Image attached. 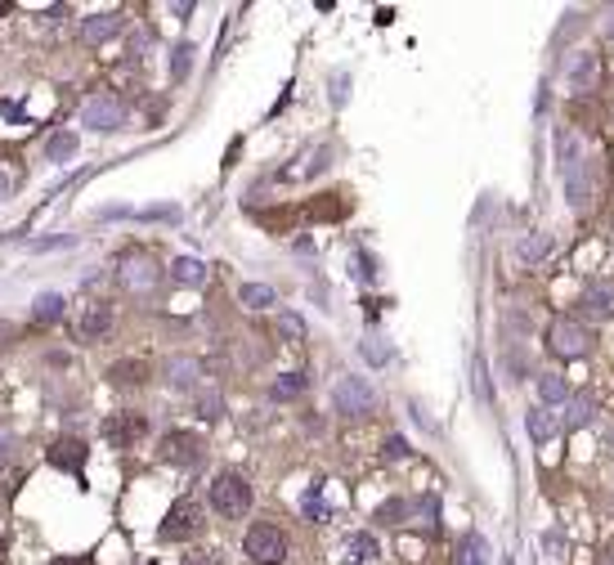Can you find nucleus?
Here are the masks:
<instances>
[{
  "label": "nucleus",
  "mask_w": 614,
  "mask_h": 565,
  "mask_svg": "<svg viewBox=\"0 0 614 565\" xmlns=\"http://www.w3.org/2000/svg\"><path fill=\"white\" fill-rule=\"evenodd\" d=\"M166 377H171V386H175V391H193V386H198V377H202V364H198V359H189V355H175V359L166 364Z\"/></svg>",
  "instance_id": "obj_16"
},
{
  "label": "nucleus",
  "mask_w": 614,
  "mask_h": 565,
  "mask_svg": "<svg viewBox=\"0 0 614 565\" xmlns=\"http://www.w3.org/2000/svg\"><path fill=\"white\" fill-rule=\"evenodd\" d=\"M400 516H408V502H404V498H391V502L377 507V520H386V525H400Z\"/></svg>",
  "instance_id": "obj_31"
},
{
  "label": "nucleus",
  "mask_w": 614,
  "mask_h": 565,
  "mask_svg": "<svg viewBox=\"0 0 614 565\" xmlns=\"http://www.w3.org/2000/svg\"><path fill=\"white\" fill-rule=\"evenodd\" d=\"M278 333H282L287 342H300V337H305V319L287 310V315H278Z\"/></svg>",
  "instance_id": "obj_29"
},
{
  "label": "nucleus",
  "mask_w": 614,
  "mask_h": 565,
  "mask_svg": "<svg viewBox=\"0 0 614 565\" xmlns=\"http://www.w3.org/2000/svg\"><path fill=\"white\" fill-rule=\"evenodd\" d=\"M10 342H14V324L0 319V346H10Z\"/></svg>",
  "instance_id": "obj_40"
},
{
  "label": "nucleus",
  "mask_w": 614,
  "mask_h": 565,
  "mask_svg": "<svg viewBox=\"0 0 614 565\" xmlns=\"http://www.w3.org/2000/svg\"><path fill=\"white\" fill-rule=\"evenodd\" d=\"M113 333V306L108 301H90L77 319V342H104Z\"/></svg>",
  "instance_id": "obj_9"
},
{
  "label": "nucleus",
  "mask_w": 614,
  "mask_h": 565,
  "mask_svg": "<svg viewBox=\"0 0 614 565\" xmlns=\"http://www.w3.org/2000/svg\"><path fill=\"white\" fill-rule=\"evenodd\" d=\"M578 306H583V315H592V319H614V282H605V278L587 282L583 297H578Z\"/></svg>",
  "instance_id": "obj_14"
},
{
  "label": "nucleus",
  "mask_w": 614,
  "mask_h": 565,
  "mask_svg": "<svg viewBox=\"0 0 614 565\" xmlns=\"http://www.w3.org/2000/svg\"><path fill=\"white\" fill-rule=\"evenodd\" d=\"M144 377H148V364H144V359H122V364L108 368V382H113V386H126V391H130V386H144Z\"/></svg>",
  "instance_id": "obj_18"
},
{
  "label": "nucleus",
  "mask_w": 614,
  "mask_h": 565,
  "mask_svg": "<svg viewBox=\"0 0 614 565\" xmlns=\"http://www.w3.org/2000/svg\"><path fill=\"white\" fill-rule=\"evenodd\" d=\"M122 28H126V14H122V10H104V14H90V19H81L77 37H81L86 46H99V41L117 37Z\"/></svg>",
  "instance_id": "obj_11"
},
{
  "label": "nucleus",
  "mask_w": 614,
  "mask_h": 565,
  "mask_svg": "<svg viewBox=\"0 0 614 565\" xmlns=\"http://www.w3.org/2000/svg\"><path fill=\"white\" fill-rule=\"evenodd\" d=\"M86 440H77V435H63V440H55L50 449H46V462L50 467H59V471H81L86 467Z\"/></svg>",
  "instance_id": "obj_13"
},
{
  "label": "nucleus",
  "mask_w": 614,
  "mask_h": 565,
  "mask_svg": "<svg viewBox=\"0 0 614 565\" xmlns=\"http://www.w3.org/2000/svg\"><path fill=\"white\" fill-rule=\"evenodd\" d=\"M556 426H560V422H556L547 409H529V413H525V431H529L534 444H547V440L556 435Z\"/></svg>",
  "instance_id": "obj_19"
},
{
  "label": "nucleus",
  "mask_w": 614,
  "mask_h": 565,
  "mask_svg": "<svg viewBox=\"0 0 614 565\" xmlns=\"http://www.w3.org/2000/svg\"><path fill=\"white\" fill-rule=\"evenodd\" d=\"M55 565H95V556H59Z\"/></svg>",
  "instance_id": "obj_41"
},
{
  "label": "nucleus",
  "mask_w": 614,
  "mask_h": 565,
  "mask_svg": "<svg viewBox=\"0 0 614 565\" xmlns=\"http://www.w3.org/2000/svg\"><path fill=\"white\" fill-rule=\"evenodd\" d=\"M81 122H86L90 131H117V126L126 122V108H122L113 95H95V99L81 104Z\"/></svg>",
  "instance_id": "obj_7"
},
{
  "label": "nucleus",
  "mask_w": 614,
  "mask_h": 565,
  "mask_svg": "<svg viewBox=\"0 0 614 565\" xmlns=\"http://www.w3.org/2000/svg\"><path fill=\"white\" fill-rule=\"evenodd\" d=\"M32 319H37V324H59V319H63V297H59V292L37 297V301H32Z\"/></svg>",
  "instance_id": "obj_25"
},
{
  "label": "nucleus",
  "mask_w": 614,
  "mask_h": 565,
  "mask_svg": "<svg viewBox=\"0 0 614 565\" xmlns=\"http://www.w3.org/2000/svg\"><path fill=\"white\" fill-rule=\"evenodd\" d=\"M198 529H202V507H198V498H175L171 511H166V520L157 525V538H162V543H184V538H193Z\"/></svg>",
  "instance_id": "obj_5"
},
{
  "label": "nucleus",
  "mask_w": 614,
  "mask_h": 565,
  "mask_svg": "<svg viewBox=\"0 0 614 565\" xmlns=\"http://www.w3.org/2000/svg\"><path fill=\"white\" fill-rule=\"evenodd\" d=\"M68 242H72V238H41V242H32V247H37V251H50V247H68Z\"/></svg>",
  "instance_id": "obj_39"
},
{
  "label": "nucleus",
  "mask_w": 614,
  "mask_h": 565,
  "mask_svg": "<svg viewBox=\"0 0 614 565\" xmlns=\"http://www.w3.org/2000/svg\"><path fill=\"white\" fill-rule=\"evenodd\" d=\"M605 565H614V552H610V561H605Z\"/></svg>",
  "instance_id": "obj_45"
},
{
  "label": "nucleus",
  "mask_w": 614,
  "mask_h": 565,
  "mask_svg": "<svg viewBox=\"0 0 614 565\" xmlns=\"http://www.w3.org/2000/svg\"><path fill=\"white\" fill-rule=\"evenodd\" d=\"M14 458H19V444H14V440H0V467L14 462Z\"/></svg>",
  "instance_id": "obj_37"
},
{
  "label": "nucleus",
  "mask_w": 614,
  "mask_h": 565,
  "mask_svg": "<svg viewBox=\"0 0 614 565\" xmlns=\"http://www.w3.org/2000/svg\"><path fill=\"white\" fill-rule=\"evenodd\" d=\"M211 507L224 516V520H242L251 511V485L238 476V471H220L211 480Z\"/></svg>",
  "instance_id": "obj_1"
},
{
  "label": "nucleus",
  "mask_w": 614,
  "mask_h": 565,
  "mask_svg": "<svg viewBox=\"0 0 614 565\" xmlns=\"http://www.w3.org/2000/svg\"><path fill=\"white\" fill-rule=\"evenodd\" d=\"M355 274H359V278H373V274H377V269H373V256L359 251V256H355Z\"/></svg>",
  "instance_id": "obj_36"
},
{
  "label": "nucleus",
  "mask_w": 614,
  "mask_h": 565,
  "mask_svg": "<svg viewBox=\"0 0 614 565\" xmlns=\"http://www.w3.org/2000/svg\"><path fill=\"white\" fill-rule=\"evenodd\" d=\"M10 198V175H0V202Z\"/></svg>",
  "instance_id": "obj_42"
},
{
  "label": "nucleus",
  "mask_w": 614,
  "mask_h": 565,
  "mask_svg": "<svg viewBox=\"0 0 614 565\" xmlns=\"http://www.w3.org/2000/svg\"><path fill=\"white\" fill-rule=\"evenodd\" d=\"M144 431H148V422H144L139 413H117V417L104 422V435H108L113 449H135V440H139Z\"/></svg>",
  "instance_id": "obj_12"
},
{
  "label": "nucleus",
  "mask_w": 614,
  "mask_h": 565,
  "mask_svg": "<svg viewBox=\"0 0 614 565\" xmlns=\"http://www.w3.org/2000/svg\"><path fill=\"white\" fill-rule=\"evenodd\" d=\"M516 256H520L525 265H538V260H547V256H551V233H529V238H520Z\"/></svg>",
  "instance_id": "obj_22"
},
{
  "label": "nucleus",
  "mask_w": 614,
  "mask_h": 565,
  "mask_svg": "<svg viewBox=\"0 0 614 565\" xmlns=\"http://www.w3.org/2000/svg\"><path fill=\"white\" fill-rule=\"evenodd\" d=\"M0 556H5V538H0Z\"/></svg>",
  "instance_id": "obj_44"
},
{
  "label": "nucleus",
  "mask_w": 614,
  "mask_h": 565,
  "mask_svg": "<svg viewBox=\"0 0 614 565\" xmlns=\"http://www.w3.org/2000/svg\"><path fill=\"white\" fill-rule=\"evenodd\" d=\"M0 14H10V5H5V0H0Z\"/></svg>",
  "instance_id": "obj_43"
},
{
  "label": "nucleus",
  "mask_w": 614,
  "mask_h": 565,
  "mask_svg": "<svg viewBox=\"0 0 614 565\" xmlns=\"http://www.w3.org/2000/svg\"><path fill=\"white\" fill-rule=\"evenodd\" d=\"M242 552H247L251 565H282L287 561V534L269 520H256L242 538Z\"/></svg>",
  "instance_id": "obj_2"
},
{
  "label": "nucleus",
  "mask_w": 614,
  "mask_h": 565,
  "mask_svg": "<svg viewBox=\"0 0 614 565\" xmlns=\"http://www.w3.org/2000/svg\"><path fill=\"white\" fill-rule=\"evenodd\" d=\"M404 453H408V444H404L400 435H391V440H386V458H404Z\"/></svg>",
  "instance_id": "obj_38"
},
{
  "label": "nucleus",
  "mask_w": 614,
  "mask_h": 565,
  "mask_svg": "<svg viewBox=\"0 0 614 565\" xmlns=\"http://www.w3.org/2000/svg\"><path fill=\"white\" fill-rule=\"evenodd\" d=\"M475 395L489 404V382H484V359H475Z\"/></svg>",
  "instance_id": "obj_35"
},
{
  "label": "nucleus",
  "mask_w": 614,
  "mask_h": 565,
  "mask_svg": "<svg viewBox=\"0 0 614 565\" xmlns=\"http://www.w3.org/2000/svg\"><path fill=\"white\" fill-rule=\"evenodd\" d=\"M220 417V395H202V422H215Z\"/></svg>",
  "instance_id": "obj_33"
},
{
  "label": "nucleus",
  "mask_w": 614,
  "mask_h": 565,
  "mask_svg": "<svg viewBox=\"0 0 614 565\" xmlns=\"http://www.w3.org/2000/svg\"><path fill=\"white\" fill-rule=\"evenodd\" d=\"M171 278L184 282V288H202V282H206V265L193 260V256H180V260L171 265Z\"/></svg>",
  "instance_id": "obj_20"
},
{
  "label": "nucleus",
  "mask_w": 614,
  "mask_h": 565,
  "mask_svg": "<svg viewBox=\"0 0 614 565\" xmlns=\"http://www.w3.org/2000/svg\"><path fill=\"white\" fill-rule=\"evenodd\" d=\"M596 81H601V59H596L592 50H574V55L565 59V86L583 95V90H592Z\"/></svg>",
  "instance_id": "obj_8"
},
{
  "label": "nucleus",
  "mask_w": 614,
  "mask_h": 565,
  "mask_svg": "<svg viewBox=\"0 0 614 565\" xmlns=\"http://www.w3.org/2000/svg\"><path fill=\"white\" fill-rule=\"evenodd\" d=\"M332 86H337V90H332V104L341 108V104H346V95H350V90H346V86H350V77H346V72H337V81H332Z\"/></svg>",
  "instance_id": "obj_34"
},
{
  "label": "nucleus",
  "mask_w": 614,
  "mask_h": 565,
  "mask_svg": "<svg viewBox=\"0 0 614 565\" xmlns=\"http://www.w3.org/2000/svg\"><path fill=\"white\" fill-rule=\"evenodd\" d=\"M153 269H148V260L144 256H130L126 260V269H122V282H126V288H135V292H144V288H153Z\"/></svg>",
  "instance_id": "obj_21"
},
{
  "label": "nucleus",
  "mask_w": 614,
  "mask_h": 565,
  "mask_svg": "<svg viewBox=\"0 0 614 565\" xmlns=\"http://www.w3.org/2000/svg\"><path fill=\"white\" fill-rule=\"evenodd\" d=\"M332 409L346 413V417H364V413H373V409H377V391H373V382H368V377H341V382L332 386Z\"/></svg>",
  "instance_id": "obj_4"
},
{
  "label": "nucleus",
  "mask_w": 614,
  "mask_h": 565,
  "mask_svg": "<svg viewBox=\"0 0 614 565\" xmlns=\"http://www.w3.org/2000/svg\"><path fill=\"white\" fill-rule=\"evenodd\" d=\"M157 458H162L166 467L198 471V467L206 462V440H202L198 431H171V435H162V449H157Z\"/></svg>",
  "instance_id": "obj_3"
},
{
  "label": "nucleus",
  "mask_w": 614,
  "mask_h": 565,
  "mask_svg": "<svg viewBox=\"0 0 614 565\" xmlns=\"http://www.w3.org/2000/svg\"><path fill=\"white\" fill-rule=\"evenodd\" d=\"M538 400L543 404H565L569 400V386L560 373H538Z\"/></svg>",
  "instance_id": "obj_24"
},
{
  "label": "nucleus",
  "mask_w": 614,
  "mask_h": 565,
  "mask_svg": "<svg viewBox=\"0 0 614 565\" xmlns=\"http://www.w3.org/2000/svg\"><path fill=\"white\" fill-rule=\"evenodd\" d=\"M77 148H81L77 135H55V139L46 144V157H50V162H63V157H72Z\"/></svg>",
  "instance_id": "obj_27"
},
{
  "label": "nucleus",
  "mask_w": 614,
  "mask_h": 565,
  "mask_svg": "<svg viewBox=\"0 0 614 565\" xmlns=\"http://www.w3.org/2000/svg\"><path fill=\"white\" fill-rule=\"evenodd\" d=\"M592 417H596V395H592V391H578V395H569L565 426H569V431H578V426H587Z\"/></svg>",
  "instance_id": "obj_17"
},
{
  "label": "nucleus",
  "mask_w": 614,
  "mask_h": 565,
  "mask_svg": "<svg viewBox=\"0 0 614 565\" xmlns=\"http://www.w3.org/2000/svg\"><path fill=\"white\" fill-rule=\"evenodd\" d=\"M180 565H224V556H220V552H211V547H202V552H189Z\"/></svg>",
  "instance_id": "obj_32"
},
{
  "label": "nucleus",
  "mask_w": 614,
  "mask_h": 565,
  "mask_svg": "<svg viewBox=\"0 0 614 565\" xmlns=\"http://www.w3.org/2000/svg\"><path fill=\"white\" fill-rule=\"evenodd\" d=\"M305 386H310V382H305V373H282V377L273 382V395H278V400H291V395H300Z\"/></svg>",
  "instance_id": "obj_28"
},
{
  "label": "nucleus",
  "mask_w": 614,
  "mask_h": 565,
  "mask_svg": "<svg viewBox=\"0 0 614 565\" xmlns=\"http://www.w3.org/2000/svg\"><path fill=\"white\" fill-rule=\"evenodd\" d=\"M453 565H489V543L484 534H462L453 547Z\"/></svg>",
  "instance_id": "obj_15"
},
{
  "label": "nucleus",
  "mask_w": 614,
  "mask_h": 565,
  "mask_svg": "<svg viewBox=\"0 0 614 565\" xmlns=\"http://www.w3.org/2000/svg\"><path fill=\"white\" fill-rule=\"evenodd\" d=\"M238 301H242L247 310H269V306H273V288H269V282H242Z\"/></svg>",
  "instance_id": "obj_23"
},
{
  "label": "nucleus",
  "mask_w": 614,
  "mask_h": 565,
  "mask_svg": "<svg viewBox=\"0 0 614 565\" xmlns=\"http://www.w3.org/2000/svg\"><path fill=\"white\" fill-rule=\"evenodd\" d=\"M193 68V46H175V59H171V77L184 81V72Z\"/></svg>",
  "instance_id": "obj_30"
},
{
  "label": "nucleus",
  "mask_w": 614,
  "mask_h": 565,
  "mask_svg": "<svg viewBox=\"0 0 614 565\" xmlns=\"http://www.w3.org/2000/svg\"><path fill=\"white\" fill-rule=\"evenodd\" d=\"M377 561H382L377 534H368V529L346 534V543H341V565H377Z\"/></svg>",
  "instance_id": "obj_10"
},
{
  "label": "nucleus",
  "mask_w": 614,
  "mask_h": 565,
  "mask_svg": "<svg viewBox=\"0 0 614 565\" xmlns=\"http://www.w3.org/2000/svg\"><path fill=\"white\" fill-rule=\"evenodd\" d=\"M359 350H364V359H368V364H377V368H382V364H391V355H395V350L386 346V337H377V333H368Z\"/></svg>",
  "instance_id": "obj_26"
},
{
  "label": "nucleus",
  "mask_w": 614,
  "mask_h": 565,
  "mask_svg": "<svg viewBox=\"0 0 614 565\" xmlns=\"http://www.w3.org/2000/svg\"><path fill=\"white\" fill-rule=\"evenodd\" d=\"M547 346L560 355V359H583L592 350V333L578 324V319H556L547 328Z\"/></svg>",
  "instance_id": "obj_6"
}]
</instances>
